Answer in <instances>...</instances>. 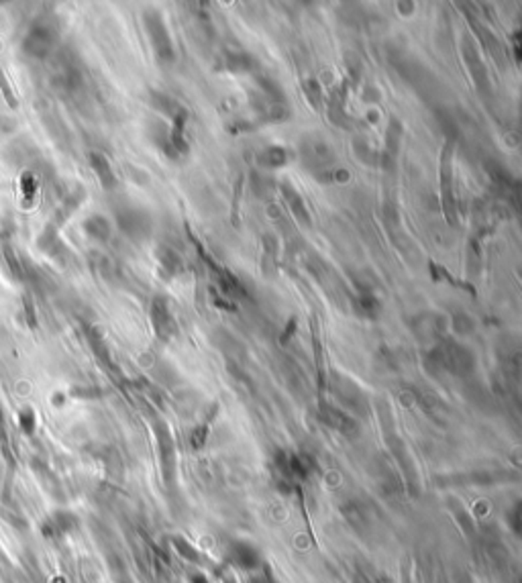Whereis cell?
Wrapping results in <instances>:
<instances>
[{"instance_id": "obj_1", "label": "cell", "mask_w": 522, "mask_h": 583, "mask_svg": "<svg viewBox=\"0 0 522 583\" xmlns=\"http://www.w3.org/2000/svg\"><path fill=\"white\" fill-rule=\"evenodd\" d=\"M439 180H441V190H443V212L447 222L455 227L459 222L457 216V200L453 196V143L447 141L441 151V161H439Z\"/></svg>"}, {"instance_id": "obj_2", "label": "cell", "mask_w": 522, "mask_h": 583, "mask_svg": "<svg viewBox=\"0 0 522 583\" xmlns=\"http://www.w3.org/2000/svg\"><path fill=\"white\" fill-rule=\"evenodd\" d=\"M143 21H145V31L149 33L157 59L163 63H172L176 59V53H174L172 37H170V31L165 26L163 17L157 10H149V13H145Z\"/></svg>"}, {"instance_id": "obj_3", "label": "cell", "mask_w": 522, "mask_h": 583, "mask_svg": "<svg viewBox=\"0 0 522 583\" xmlns=\"http://www.w3.org/2000/svg\"><path fill=\"white\" fill-rule=\"evenodd\" d=\"M121 231L133 241H145L151 235V216L141 209H123L117 212Z\"/></svg>"}, {"instance_id": "obj_4", "label": "cell", "mask_w": 522, "mask_h": 583, "mask_svg": "<svg viewBox=\"0 0 522 583\" xmlns=\"http://www.w3.org/2000/svg\"><path fill=\"white\" fill-rule=\"evenodd\" d=\"M149 315H151V324H154V331H156L157 339L170 341V339L176 335L178 328H176V320H174L172 312H170L167 300L161 298V296H156V298L151 300Z\"/></svg>"}, {"instance_id": "obj_5", "label": "cell", "mask_w": 522, "mask_h": 583, "mask_svg": "<svg viewBox=\"0 0 522 583\" xmlns=\"http://www.w3.org/2000/svg\"><path fill=\"white\" fill-rule=\"evenodd\" d=\"M302 158L306 161V165H311L316 172H329V165L335 161V153L329 147L327 141L322 139H306L302 143Z\"/></svg>"}, {"instance_id": "obj_6", "label": "cell", "mask_w": 522, "mask_h": 583, "mask_svg": "<svg viewBox=\"0 0 522 583\" xmlns=\"http://www.w3.org/2000/svg\"><path fill=\"white\" fill-rule=\"evenodd\" d=\"M280 190H282V196H284L286 204L290 206L292 214H294V218H296L300 225L311 227V225H313L311 212H308V209H306V202L302 200V196L298 194V190H296V188H292L290 184H286V182H284V184H280Z\"/></svg>"}, {"instance_id": "obj_7", "label": "cell", "mask_w": 522, "mask_h": 583, "mask_svg": "<svg viewBox=\"0 0 522 583\" xmlns=\"http://www.w3.org/2000/svg\"><path fill=\"white\" fill-rule=\"evenodd\" d=\"M157 262H159V273H161L163 280H172V278L180 275L184 271L180 255L170 247H159L157 249Z\"/></svg>"}, {"instance_id": "obj_8", "label": "cell", "mask_w": 522, "mask_h": 583, "mask_svg": "<svg viewBox=\"0 0 522 583\" xmlns=\"http://www.w3.org/2000/svg\"><path fill=\"white\" fill-rule=\"evenodd\" d=\"M320 414H322V421L329 424V426H333L335 430H339V432H343V434H353L355 430H357V424L353 423L345 412H341V410H337V408H333V406H320Z\"/></svg>"}, {"instance_id": "obj_9", "label": "cell", "mask_w": 522, "mask_h": 583, "mask_svg": "<svg viewBox=\"0 0 522 583\" xmlns=\"http://www.w3.org/2000/svg\"><path fill=\"white\" fill-rule=\"evenodd\" d=\"M290 159H292V153L288 151L286 147L271 145V147H265L263 151L258 153V165L263 169H278V167H284Z\"/></svg>"}, {"instance_id": "obj_10", "label": "cell", "mask_w": 522, "mask_h": 583, "mask_svg": "<svg viewBox=\"0 0 522 583\" xmlns=\"http://www.w3.org/2000/svg\"><path fill=\"white\" fill-rule=\"evenodd\" d=\"M221 61H223V70L231 74H249L255 70V59L245 52H229Z\"/></svg>"}, {"instance_id": "obj_11", "label": "cell", "mask_w": 522, "mask_h": 583, "mask_svg": "<svg viewBox=\"0 0 522 583\" xmlns=\"http://www.w3.org/2000/svg\"><path fill=\"white\" fill-rule=\"evenodd\" d=\"M231 561L235 563L237 567L251 571V569H255L260 565V555H258V551L251 545L237 543V545L231 547Z\"/></svg>"}, {"instance_id": "obj_12", "label": "cell", "mask_w": 522, "mask_h": 583, "mask_svg": "<svg viewBox=\"0 0 522 583\" xmlns=\"http://www.w3.org/2000/svg\"><path fill=\"white\" fill-rule=\"evenodd\" d=\"M353 306H355V312H357L359 317L369 318V320L378 318L380 310H382V304H380V300L375 298V294H359V296L353 300Z\"/></svg>"}, {"instance_id": "obj_13", "label": "cell", "mask_w": 522, "mask_h": 583, "mask_svg": "<svg viewBox=\"0 0 522 583\" xmlns=\"http://www.w3.org/2000/svg\"><path fill=\"white\" fill-rule=\"evenodd\" d=\"M463 53H465V61L470 66V72L473 74V80L479 88H484L488 84V78H486V68H484V61L479 59V55L475 52V47H471V43H465L463 45Z\"/></svg>"}, {"instance_id": "obj_14", "label": "cell", "mask_w": 522, "mask_h": 583, "mask_svg": "<svg viewBox=\"0 0 522 583\" xmlns=\"http://www.w3.org/2000/svg\"><path fill=\"white\" fill-rule=\"evenodd\" d=\"M157 439H159V449H161V463H163V469L167 474H172L174 469V447H172V439H170V432L165 426L157 424Z\"/></svg>"}, {"instance_id": "obj_15", "label": "cell", "mask_w": 522, "mask_h": 583, "mask_svg": "<svg viewBox=\"0 0 522 583\" xmlns=\"http://www.w3.org/2000/svg\"><path fill=\"white\" fill-rule=\"evenodd\" d=\"M255 82L260 84L261 88V94L265 96V98H269V100H274V103H282L284 105V100H286V96H284V88L276 82L274 78H269V76H255Z\"/></svg>"}, {"instance_id": "obj_16", "label": "cell", "mask_w": 522, "mask_h": 583, "mask_svg": "<svg viewBox=\"0 0 522 583\" xmlns=\"http://www.w3.org/2000/svg\"><path fill=\"white\" fill-rule=\"evenodd\" d=\"M90 161H92V167H94V172H96V176H98V180L103 182V186H105V188H114L117 178H114V174H112V169H110V165H108L105 156L92 153V156H90Z\"/></svg>"}, {"instance_id": "obj_17", "label": "cell", "mask_w": 522, "mask_h": 583, "mask_svg": "<svg viewBox=\"0 0 522 583\" xmlns=\"http://www.w3.org/2000/svg\"><path fill=\"white\" fill-rule=\"evenodd\" d=\"M400 139H402V125H400L398 119H392L388 132H386V161H390L398 156Z\"/></svg>"}, {"instance_id": "obj_18", "label": "cell", "mask_w": 522, "mask_h": 583, "mask_svg": "<svg viewBox=\"0 0 522 583\" xmlns=\"http://www.w3.org/2000/svg\"><path fill=\"white\" fill-rule=\"evenodd\" d=\"M151 105H154V108H157L159 112H163L165 116H170V119H174L176 112L182 108L180 103H176V100H174L172 96H167L165 92H151Z\"/></svg>"}, {"instance_id": "obj_19", "label": "cell", "mask_w": 522, "mask_h": 583, "mask_svg": "<svg viewBox=\"0 0 522 583\" xmlns=\"http://www.w3.org/2000/svg\"><path fill=\"white\" fill-rule=\"evenodd\" d=\"M428 269H431V278L435 280V282H447V284H451V286H455V288H461V290H468L470 294H475V290L471 288L470 284H465V282H459V280H455L447 269H445L443 265L435 264V262H431L428 264Z\"/></svg>"}, {"instance_id": "obj_20", "label": "cell", "mask_w": 522, "mask_h": 583, "mask_svg": "<svg viewBox=\"0 0 522 583\" xmlns=\"http://www.w3.org/2000/svg\"><path fill=\"white\" fill-rule=\"evenodd\" d=\"M216 408H218V406H214V408H212V412L207 416V421H204V423L198 424V426L194 428L192 439H190V443H192V447H194V449H202V447H204V443H207V439H209V432H210V421L214 418Z\"/></svg>"}, {"instance_id": "obj_21", "label": "cell", "mask_w": 522, "mask_h": 583, "mask_svg": "<svg viewBox=\"0 0 522 583\" xmlns=\"http://www.w3.org/2000/svg\"><path fill=\"white\" fill-rule=\"evenodd\" d=\"M86 231L92 235L94 238H100V241H106L110 237V225L106 222V218L103 216H92L88 222H86Z\"/></svg>"}, {"instance_id": "obj_22", "label": "cell", "mask_w": 522, "mask_h": 583, "mask_svg": "<svg viewBox=\"0 0 522 583\" xmlns=\"http://www.w3.org/2000/svg\"><path fill=\"white\" fill-rule=\"evenodd\" d=\"M302 88H304V94H306L308 103L314 106V110H320V105H322V88H320V84L314 78H306L302 82Z\"/></svg>"}, {"instance_id": "obj_23", "label": "cell", "mask_w": 522, "mask_h": 583, "mask_svg": "<svg viewBox=\"0 0 522 583\" xmlns=\"http://www.w3.org/2000/svg\"><path fill=\"white\" fill-rule=\"evenodd\" d=\"M176 547H178V551H180L186 559H190V561H198V553H196V551H194V549H192V547H190L184 538H178V540H176Z\"/></svg>"}, {"instance_id": "obj_24", "label": "cell", "mask_w": 522, "mask_h": 583, "mask_svg": "<svg viewBox=\"0 0 522 583\" xmlns=\"http://www.w3.org/2000/svg\"><path fill=\"white\" fill-rule=\"evenodd\" d=\"M296 326H298V322H296V318H290L286 324V328H284V333L280 335V343L286 344L290 339H292V335L296 333Z\"/></svg>"}, {"instance_id": "obj_25", "label": "cell", "mask_w": 522, "mask_h": 583, "mask_svg": "<svg viewBox=\"0 0 522 583\" xmlns=\"http://www.w3.org/2000/svg\"><path fill=\"white\" fill-rule=\"evenodd\" d=\"M192 583H209V582H207V577H204V575L196 573V575L192 577Z\"/></svg>"}]
</instances>
